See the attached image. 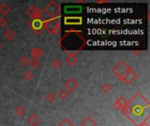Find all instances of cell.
Segmentation results:
<instances>
[{"label":"cell","instance_id":"1","mask_svg":"<svg viewBox=\"0 0 150 126\" xmlns=\"http://www.w3.org/2000/svg\"><path fill=\"white\" fill-rule=\"evenodd\" d=\"M149 101L138 92L127 101V107L123 114L134 125L139 126L141 123L149 120Z\"/></svg>","mask_w":150,"mask_h":126},{"label":"cell","instance_id":"2","mask_svg":"<svg viewBox=\"0 0 150 126\" xmlns=\"http://www.w3.org/2000/svg\"><path fill=\"white\" fill-rule=\"evenodd\" d=\"M61 47L68 53H78L85 46L86 40L82 35V32L75 29L68 30L60 39Z\"/></svg>","mask_w":150,"mask_h":126},{"label":"cell","instance_id":"3","mask_svg":"<svg viewBox=\"0 0 150 126\" xmlns=\"http://www.w3.org/2000/svg\"><path fill=\"white\" fill-rule=\"evenodd\" d=\"M112 74L122 82L130 85L137 79V74L130 68L125 61H120L112 70Z\"/></svg>","mask_w":150,"mask_h":126},{"label":"cell","instance_id":"4","mask_svg":"<svg viewBox=\"0 0 150 126\" xmlns=\"http://www.w3.org/2000/svg\"><path fill=\"white\" fill-rule=\"evenodd\" d=\"M43 28L49 33L57 35L61 32L60 18H45L43 23Z\"/></svg>","mask_w":150,"mask_h":126},{"label":"cell","instance_id":"5","mask_svg":"<svg viewBox=\"0 0 150 126\" xmlns=\"http://www.w3.org/2000/svg\"><path fill=\"white\" fill-rule=\"evenodd\" d=\"M43 13H46L48 18H60L61 14V5L55 1H50L45 6Z\"/></svg>","mask_w":150,"mask_h":126},{"label":"cell","instance_id":"6","mask_svg":"<svg viewBox=\"0 0 150 126\" xmlns=\"http://www.w3.org/2000/svg\"><path fill=\"white\" fill-rule=\"evenodd\" d=\"M44 20H45L44 17L43 18H33V19H31L30 21H28L27 25L35 33L40 34L44 30V28H43Z\"/></svg>","mask_w":150,"mask_h":126},{"label":"cell","instance_id":"7","mask_svg":"<svg viewBox=\"0 0 150 126\" xmlns=\"http://www.w3.org/2000/svg\"><path fill=\"white\" fill-rule=\"evenodd\" d=\"M26 14L31 18V19L33 18H43V11L37 6L34 5H30L28 9L26 10Z\"/></svg>","mask_w":150,"mask_h":126},{"label":"cell","instance_id":"8","mask_svg":"<svg viewBox=\"0 0 150 126\" xmlns=\"http://www.w3.org/2000/svg\"><path fill=\"white\" fill-rule=\"evenodd\" d=\"M79 84L78 82L72 77L69 78L63 84V89H65L68 93H71L74 92L77 88H78Z\"/></svg>","mask_w":150,"mask_h":126},{"label":"cell","instance_id":"9","mask_svg":"<svg viewBox=\"0 0 150 126\" xmlns=\"http://www.w3.org/2000/svg\"><path fill=\"white\" fill-rule=\"evenodd\" d=\"M83 24V18L80 16H73V17H65L64 18V25H80Z\"/></svg>","mask_w":150,"mask_h":126},{"label":"cell","instance_id":"10","mask_svg":"<svg viewBox=\"0 0 150 126\" xmlns=\"http://www.w3.org/2000/svg\"><path fill=\"white\" fill-rule=\"evenodd\" d=\"M113 107L116 110L122 111V113H123L127 107V100L124 96H121L118 100H116V102L113 103Z\"/></svg>","mask_w":150,"mask_h":126},{"label":"cell","instance_id":"11","mask_svg":"<svg viewBox=\"0 0 150 126\" xmlns=\"http://www.w3.org/2000/svg\"><path fill=\"white\" fill-rule=\"evenodd\" d=\"M77 54L76 53H68V55L67 57L65 58V62L70 66V67H73L76 64L78 59H77Z\"/></svg>","mask_w":150,"mask_h":126},{"label":"cell","instance_id":"12","mask_svg":"<svg viewBox=\"0 0 150 126\" xmlns=\"http://www.w3.org/2000/svg\"><path fill=\"white\" fill-rule=\"evenodd\" d=\"M97 123L91 116L86 117L80 124V126H97Z\"/></svg>","mask_w":150,"mask_h":126},{"label":"cell","instance_id":"13","mask_svg":"<svg viewBox=\"0 0 150 126\" xmlns=\"http://www.w3.org/2000/svg\"><path fill=\"white\" fill-rule=\"evenodd\" d=\"M30 53H31V55L33 56V59H40L41 56H42V54H43V52H42V50L40 48V47H33L31 51H30Z\"/></svg>","mask_w":150,"mask_h":126},{"label":"cell","instance_id":"14","mask_svg":"<svg viewBox=\"0 0 150 126\" xmlns=\"http://www.w3.org/2000/svg\"><path fill=\"white\" fill-rule=\"evenodd\" d=\"M27 122H28V124L31 126H37L40 124V118H39V117L35 113H33V114H32L29 117Z\"/></svg>","mask_w":150,"mask_h":126},{"label":"cell","instance_id":"15","mask_svg":"<svg viewBox=\"0 0 150 126\" xmlns=\"http://www.w3.org/2000/svg\"><path fill=\"white\" fill-rule=\"evenodd\" d=\"M11 12V8L6 3H2L0 4V14L4 17L6 16Z\"/></svg>","mask_w":150,"mask_h":126},{"label":"cell","instance_id":"16","mask_svg":"<svg viewBox=\"0 0 150 126\" xmlns=\"http://www.w3.org/2000/svg\"><path fill=\"white\" fill-rule=\"evenodd\" d=\"M14 112H15V115L18 118H22L23 116H25V110L23 106L21 105H18L15 110H14Z\"/></svg>","mask_w":150,"mask_h":126},{"label":"cell","instance_id":"17","mask_svg":"<svg viewBox=\"0 0 150 126\" xmlns=\"http://www.w3.org/2000/svg\"><path fill=\"white\" fill-rule=\"evenodd\" d=\"M15 36H16V33H15V32H14L12 29H8V30L4 32V37H5V39H6L8 41L13 40L14 38H15Z\"/></svg>","mask_w":150,"mask_h":126},{"label":"cell","instance_id":"18","mask_svg":"<svg viewBox=\"0 0 150 126\" xmlns=\"http://www.w3.org/2000/svg\"><path fill=\"white\" fill-rule=\"evenodd\" d=\"M81 10H82V8H81V6L79 7V6H74V7H69V6H68V7H65V12H67V13H79L80 11H81Z\"/></svg>","mask_w":150,"mask_h":126},{"label":"cell","instance_id":"19","mask_svg":"<svg viewBox=\"0 0 150 126\" xmlns=\"http://www.w3.org/2000/svg\"><path fill=\"white\" fill-rule=\"evenodd\" d=\"M112 85H111L110 83H107V82H105V83L101 84V86H100V90H101L104 94L109 93V92L112 90Z\"/></svg>","mask_w":150,"mask_h":126},{"label":"cell","instance_id":"20","mask_svg":"<svg viewBox=\"0 0 150 126\" xmlns=\"http://www.w3.org/2000/svg\"><path fill=\"white\" fill-rule=\"evenodd\" d=\"M29 61H30V60H29L28 57H26V56H22V57L18 60V62H19V64H20L22 67H26L27 65H29Z\"/></svg>","mask_w":150,"mask_h":126},{"label":"cell","instance_id":"21","mask_svg":"<svg viewBox=\"0 0 150 126\" xmlns=\"http://www.w3.org/2000/svg\"><path fill=\"white\" fill-rule=\"evenodd\" d=\"M29 65L32 66L33 68H36L40 66V59H32L30 61H29Z\"/></svg>","mask_w":150,"mask_h":126},{"label":"cell","instance_id":"22","mask_svg":"<svg viewBox=\"0 0 150 126\" xmlns=\"http://www.w3.org/2000/svg\"><path fill=\"white\" fill-rule=\"evenodd\" d=\"M69 96V93L65 90V89H61L58 93V97L61 99V100H65L67 97Z\"/></svg>","mask_w":150,"mask_h":126},{"label":"cell","instance_id":"23","mask_svg":"<svg viewBox=\"0 0 150 126\" xmlns=\"http://www.w3.org/2000/svg\"><path fill=\"white\" fill-rule=\"evenodd\" d=\"M62 65V61H61L59 59H54V60L52 61V63H51V66H52L54 69H57V68H61Z\"/></svg>","mask_w":150,"mask_h":126},{"label":"cell","instance_id":"24","mask_svg":"<svg viewBox=\"0 0 150 126\" xmlns=\"http://www.w3.org/2000/svg\"><path fill=\"white\" fill-rule=\"evenodd\" d=\"M56 99V96L54 93H48L47 96H46V100L49 103H53Z\"/></svg>","mask_w":150,"mask_h":126},{"label":"cell","instance_id":"25","mask_svg":"<svg viewBox=\"0 0 150 126\" xmlns=\"http://www.w3.org/2000/svg\"><path fill=\"white\" fill-rule=\"evenodd\" d=\"M23 77H24V79L26 80V81H31V80L33 78V74L31 71L26 70V71L23 74Z\"/></svg>","mask_w":150,"mask_h":126},{"label":"cell","instance_id":"26","mask_svg":"<svg viewBox=\"0 0 150 126\" xmlns=\"http://www.w3.org/2000/svg\"><path fill=\"white\" fill-rule=\"evenodd\" d=\"M58 126H76L75 125V124H73L69 118H65V119H63L60 124H59V125Z\"/></svg>","mask_w":150,"mask_h":126},{"label":"cell","instance_id":"27","mask_svg":"<svg viewBox=\"0 0 150 126\" xmlns=\"http://www.w3.org/2000/svg\"><path fill=\"white\" fill-rule=\"evenodd\" d=\"M8 24V20L7 18H5L4 17H1L0 18V27H5Z\"/></svg>","mask_w":150,"mask_h":126},{"label":"cell","instance_id":"28","mask_svg":"<svg viewBox=\"0 0 150 126\" xmlns=\"http://www.w3.org/2000/svg\"><path fill=\"white\" fill-rule=\"evenodd\" d=\"M96 3H97V4H109V3H111V2L108 1V0H98V1H97Z\"/></svg>","mask_w":150,"mask_h":126},{"label":"cell","instance_id":"29","mask_svg":"<svg viewBox=\"0 0 150 126\" xmlns=\"http://www.w3.org/2000/svg\"><path fill=\"white\" fill-rule=\"evenodd\" d=\"M149 120H147V121H144V122L141 123V124H140V125H139V126H150L149 123Z\"/></svg>","mask_w":150,"mask_h":126},{"label":"cell","instance_id":"30","mask_svg":"<svg viewBox=\"0 0 150 126\" xmlns=\"http://www.w3.org/2000/svg\"><path fill=\"white\" fill-rule=\"evenodd\" d=\"M142 53V51H133V53L136 56H140Z\"/></svg>","mask_w":150,"mask_h":126},{"label":"cell","instance_id":"31","mask_svg":"<svg viewBox=\"0 0 150 126\" xmlns=\"http://www.w3.org/2000/svg\"><path fill=\"white\" fill-rule=\"evenodd\" d=\"M2 47H3V44H2V43L0 42V50L2 49Z\"/></svg>","mask_w":150,"mask_h":126}]
</instances>
